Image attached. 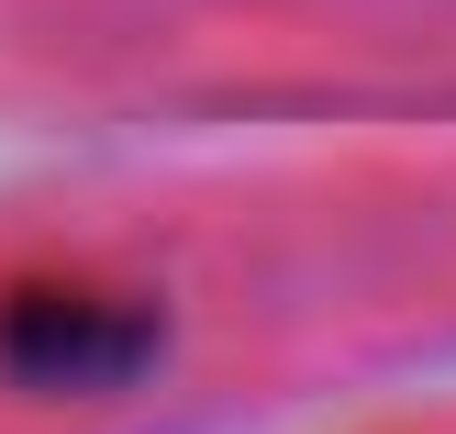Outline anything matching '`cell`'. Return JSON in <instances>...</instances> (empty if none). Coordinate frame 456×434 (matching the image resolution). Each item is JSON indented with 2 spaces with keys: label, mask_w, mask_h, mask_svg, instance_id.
Wrapping results in <instances>:
<instances>
[{
  "label": "cell",
  "mask_w": 456,
  "mask_h": 434,
  "mask_svg": "<svg viewBox=\"0 0 456 434\" xmlns=\"http://www.w3.org/2000/svg\"><path fill=\"white\" fill-rule=\"evenodd\" d=\"M167 356V312L145 290H101V279H12L0 290V379L34 401H101L156 379Z\"/></svg>",
  "instance_id": "cell-1"
}]
</instances>
